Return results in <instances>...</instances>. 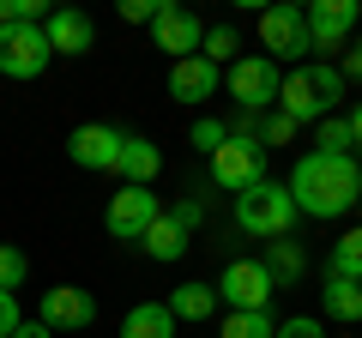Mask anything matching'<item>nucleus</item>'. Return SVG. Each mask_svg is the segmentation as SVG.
<instances>
[{"mask_svg":"<svg viewBox=\"0 0 362 338\" xmlns=\"http://www.w3.org/2000/svg\"><path fill=\"white\" fill-rule=\"evenodd\" d=\"M284 187H290V199H296L302 218L332 223V218H344V211H356L362 169H356V157H320V151H308V157H296V169H290Z\"/></svg>","mask_w":362,"mask_h":338,"instance_id":"1","label":"nucleus"},{"mask_svg":"<svg viewBox=\"0 0 362 338\" xmlns=\"http://www.w3.org/2000/svg\"><path fill=\"white\" fill-rule=\"evenodd\" d=\"M296 199H290V187L284 182H254L247 194H235V206H230V223L242 235H259V242H284L290 230H296Z\"/></svg>","mask_w":362,"mask_h":338,"instance_id":"2","label":"nucleus"},{"mask_svg":"<svg viewBox=\"0 0 362 338\" xmlns=\"http://www.w3.org/2000/svg\"><path fill=\"white\" fill-rule=\"evenodd\" d=\"M206 182L223 187V194H247L254 182H266V145H254V139H223L218 151L206 157Z\"/></svg>","mask_w":362,"mask_h":338,"instance_id":"3","label":"nucleus"},{"mask_svg":"<svg viewBox=\"0 0 362 338\" xmlns=\"http://www.w3.org/2000/svg\"><path fill=\"white\" fill-rule=\"evenodd\" d=\"M278 85H284V73H278L272 54H235L230 61V97H235V109H247V115L278 109Z\"/></svg>","mask_w":362,"mask_h":338,"instance_id":"4","label":"nucleus"},{"mask_svg":"<svg viewBox=\"0 0 362 338\" xmlns=\"http://www.w3.org/2000/svg\"><path fill=\"white\" fill-rule=\"evenodd\" d=\"M54 61L49 37H42V25H6L0 30V73L6 78H42Z\"/></svg>","mask_w":362,"mask_h":338,"instance_id":"5","label":"nucleus"},{"mask_svg":"<svg viewBox=\"0 0 362 338\" xmlns=\"http://www.w3.org/2000/svg\"><path fill=\"white\" fill-rule=\"evenodd\" d=\"M151 42L169 54V61H187V54H199V49H206V25H199V13H187L181 0H157Z\"/></svg>","mask_w":362,"mask_h":338,"instance_id":"6","label":"nucleus"},{"mask_svg":"<svg viewBox=\"0 0 362 338\" xmlns=\"http://www.w3.org/2000/svg\"><path fill=\"white\" fill-rule=\"evenodd\" d=\"M121 145H127V133H121V127H109V121H85V127H73V139H66V157H73L78 169L115 175Z\"/></svg>","mask_w":362,"mask_h":338,"instance_id":"7","label":"nucleus"},{"mask_svg":"<svg viewBox=\"0 0 362 338\" xmlns=\"http://www.w3.org/2000/svg\"><path fill=\"white\" fill-rule=\"evenodd\" d=\"M157 218H163V199H157L151 187H121V194L109 199V211H103V223H109L115 242H139Z\"/></svg>","mask_w":362,"mask_h":338,"instance_id":"8","label":"nucleus"},{"mask_svg":"<svg viewBox=\"0 0 362 338\" xmlns=\"http://www.w3.org/2000/svg\"><path fill=\"white\" fill-rule=\"evenodd\" d=\"M259 42L272 49V61H302L314 49L308 42V13L302 6H266L259 13Z\"/></svg>","mask_w":362,"mask_h":338,"instance_id":"9","label":"nucleus"},{"mask_svg":"<svg viewBox=\"0 0 362 338\" xmlns=\"http://www.w3.org/2000/svg\"><path fill=\"white\" fill-rule=\"evenodd\" d=\"M272 290H278V284H272V272H266L259 260H230V266L218 272V302H230V308L259 314V308L272 302Z\"/></svg>","mask_w":362,"mask_h":338,"instance_id":"10","label":"nucleus"},{"mask_svg":"<svg viewBox=\"0 0 362 338\" xmlns=\"http://www.w3.org/2000/svg\"><path fill=\"white\" fill-rule=\"evenodd\" d=\"M37 320L49 326V332H85V326L97 320V296L78 290V284H54V290H42Z\"/></svg>","mask_w":362,"mask_h":338,"instance_id":"11","label":"nucleus"},{"mask_svg":"<svg viewBox=\"0 0 362 338\" xmlns=\"http://www.w3.org/2000/svg\"><path fill=\"white\" fill-rule=\"evenodd\" d=\"M356 25H362V0H314L308 6V42L326 49V54L344 49Z\"/></svg>","mask_w":362,"mask_h":338,"instance_id":"12","label":"nucleus"},{"mask_svg":"<svg viewBox=\"0 0 362 338\" xmlns=\"http://www.w3.org/2000/svg\"><path fill=\"white\" fill-rule=\"evenodd\" d=\"M218 85H223V66H211L206 54L169 61V97L175 103H206V97H218Z\"/></svg>","mask_w":362,"mask_h":338,"instance_id":"13","label":"nucleus"},{"mask_svg":"<svg viewBox=\"0 0 362 338\" xmlns=\"http://www.w3.org/2000/svg\"><path fill=\"white\" fill-rule=\"evenodd\" d=\"M42 37H49L54 54H90V42H97V25H90L78 6H54L49 18H42Z\"/></svg>","mask_w":362,"mask_h":338,"instance_id":"14","label":"nucleus"},{"mask_svg":"<svg viewBox=\"0 0 362 338\" xmlns=\"http://www.w3.org/2000/svg\"><path fill=\"white\" fill-rule=\"evenodd\" d=\"M115 175H121V187H151L157 175H163V151H157V145L145 139V133H127Z\"/></svg>","mask_w":362,"mask_h":338,"instance_id":"15","label":"nucleus"},{"mask_svg":"<svg viewBox=\"0 0 362 338\" xmlns=\"http://www.w3.org/2000/svg\"><path fill=\"white\" fill-rule=\"evenodd\" d=\"M278 109H284L290 121H326V103L314 97V85H308V66L302 73H284V85H278Z\"/></svg>","mask_w":362,"mask_h":338,"instance_id":"16","label":"nucleus"},{"mask_svg":"<svg viewBox=\"0 0 362 338\" xmlns=\"http://www.w3.org/2000/svg\"><path fill=\"white\" fill-rule=\"evenodd\" d=\"M121 338H175V314H169V302H133L127 320H121Z\"/></svg>","mask_w":362,"mask_h":338,"instance_id":"17","label":"nucleus"},{"mask_svg":"<svg viewBox=\"0 0 362 338\" xmlns=\"http://www.w3.org/2000/svg\"><path fill=\"white\" fill-rule=\"evenodd\" d=\"M320 296H326V320H338V326H356L362 320V284H356V278H332V272H326Z\"/></svg>","mask_w":362,"mask_h":338,"instance_id":"18","label":"nucleus"},{"mask_svg":"<svg viewBox=\"0 0 362 338\" xmlns=\"http://www.w3.org/2000/svg\"><path fill=\"white\" fill-rule=\"evenodd\" d=\"M139 247H145V254H151L157 266H175V260H181V247H187V230H181V223H175V218H169V211H163V218H157L151 230L139 235Z\"/></svg>","mask_w":362,"mask_h":338,"instance_id":"19","label":"nucleus"},{"mask_svg":"<svg viewBox=\"0 0 362 338\" xmlns=\"http://www.w3.org/2000/svg\"><path fill=\"white\" fill-rule=\"evenodd\" d=\"M259 266L272 272V284L284 290V284H296V278L308 272V254H302V242H290V235H284V242H266V260H259Z\"/></svg>","mask_w":362,"mask_h":338,"instance_id":"20","label":"nucleus"},{"mask_svg":"<svg viewBox=\"0 0 362 338\" xmlns=\"http://www.w3.org/2000/svg\"><path fill=\"white\" fill-rule=\"evenodd\" d=\"M169 314L175 320H211L218 314V284H181L169 296Z\"/></svg>","mask_w":362,"mask_h":338,"instance_id":"21","label":"nucleus"},{"mask_svg":"<svg viewBox=\"0 0 362 338\" xmlns=\"http://www.w3.org/2000/svg\"><path fill=\"white\" fill-rule=\"evenodd\" d=\"M223 338H278V320H272L266 308H259V314L230 308V314H223Z\"/></svg>","mask_w":362,"mask_h":338,"instance_id":"22","label":"nucleus"},{"mask_svg":"<svg viewBox=\"0 0 362 338\" xmlns=\"http://www.w3.org/2000/svg\"><path fill=\"white\" fill-rule=\"evenodd\" d=\"M332 278H356L362 284V223L350 235H338V247H332Z\"/></svg>","mask_w":362,"mask_h":338,"instance_id":"23","label":"nucleus"},{"mask_svg":"<svg viewBox=\"0 0 362 338\" xmlns=\"http://www.w3.org/2000/svg\"><path fill=\"white\" fill-rule=\"evenodd\" d=\"M350 151H356L350 121H344V115H326V121H320V157H350Z\"/></svg>","mask_w":362,"mask_h":338,"instance_id":"24","label":"nucleus"},{"mask_svg":"<svg viewBox=\"0 0 362 338\" xmlns=\"http://www.w3.org/2000/svg\"><path fill=\"white\" fill-rule=\"evenodd\" d=\"M308 85H314V97L326 103V115H332V103L344 97V73H338L332 61H320V66H308Z\"/></svg>","mask_w":362,"mask_h":338,"instance_id":"25","label":"nucleus"},{"mask_svg":"<svg viewBox=\"0 0 362 338\" xmlns=\"http://www.w3.org/2000/svg\"><path fill=\"white\" fill-rule=\"evenodd\" d=\"M25 278H30V260H25V247H6L0 242V290H25Z\"/></svg>","mask_w":362,"mask_h":338,"instance_id":"26","label":"nucleus"},{"mask_svg":"<svg viewBox=\"0 0 362 338\" xmlns=\"http://www.w3.org/2000/svg\"><path fill=\"white\" fill-rule=\"evenodd\" d=\"M235 49H242V37H235V25H218V30H206V61L211 66H223V61H235Z\"/></svg>","mask_w":362,"mask_h":338,"instance_id":"27","label":"nucleus"},{"mask_svg":"<svg viewBox=\"0 0 362 338\" xmlns=\"http://www.w3.org/2000/svg\"><path fill=\"white\" fill-rule=\"evenodd\" d=\"M223 139H230V127H223V121H211V115H199V121H194V133H187V145H194V151H206V157L218 151Z\"/></svg>","mask_w":362,"mask_h":338,"instance_id":"28","label":"nucleus"},{"mask_svg":"<svg viewBox=\"0 0 362 338\" xmlns=\"http://www.w3.org/2000/svg\"><path fill=\"white\" fill-rule=\"evenodd\" d=\"M296 139V121L284 115V109H272L266 121H259V145H290Z\"/></svg>","mask_w":362,"mask_h":338,"instance_id":"29","label":"nucleus"},{"mask_svg":"<svg viewBox=\"0 0 362 338\" xmlns=\"http://www.w3.org/2000/svg\"><path fill=\"white\" fill-rule=\"evenodd\" d=\"M278 338H326V326L314 314H290V320H278Z\"/></svg>","mask_w":362,"mask_h":338,"instance_id":"30","label":"nucleus"},{"mask_svg":"<svg viewBox=\"0 0 362 338\" xmlns=\"http://www.w3.org/2000/svg\"><path fill=\"white\" fill-rule=\"evenodd\" d=\"M169 218H175V223H181V230L194 235V223H199V218H206V199H199V194H194V199H175V206H169Z\"/></svg>","mask_w":362,"mask_h":338,"instance_id":"31","label":"nucleus"},{"mask_svg":"<svg viewBox=\"0 0 362 338\" xmlns=\"http://www.w3.org/2000/svg\"><path fill=\"white\" fill-rule=\"evenodd\" d=\"M18 326H25V314H18V296H13V290H0V338H13Z\"/></svg>","mask_w":362,"mask_h":338,"instance_id":"32","label":"nucleus"},{"mask_svg":"<svg viewBox=\"0 0 362 338\" xmlns=\"http://www.w3.org/2000/svg\"><path fill=\"white\" fill-rule=\"evenodd\" d=\"M115 13L127 18V25H151V18H157V0H121Z\"/></svg>","mask_w":362,"mask_h":338,"instance_id":"33","label":"nucleus"},{"mask_svg":"<svg viewBox=\"0 0 362 338\" xmlns=\"http://www.w3.org/2000/svg\"><path fill=\"white\" fill-rule=\"evenodd\" d=\"M338 73H344V85H350V78H362V42H356V49H344V61H338Z\"/></svg>","mask_w":362,"mask_h":338,"instance_id":"34","label":"nucleus"},{"mask_svg":"<svg viewBox=\"0 0 362 338\" xmlns=\"http://www.w3.org/2000/svg\"><path fill=\"white\" fill-rule=\"evenodd\" d=\"M13 338H54V332H49V326H42V320H25V326H18Z\"/></svg>","mask_w":362,"mask_h":338,"instance_id":"35","label":"nucleus"},{"mask_svg":"<svg viewBox=\"0 0 362 338\" xmlns=\"http://www.w3.org/2000/svg\"><path fill=\"white\" fill-rule=\"evenodd\" d=\"M344 121H350V139H356V145H362V97H356V109H350V115H344Z\"/></svg>","mask_w":362,"mask_h":338,"instance_id":"36","label":"nucleus"},{"mask_svg":"<svg viewBox=\"0 0 362 338\" xmlns=\"http://www.w3.org/2000/svg\"><path fill=\"white\" fill-rule=\"evenodd\" d=\"M356 211H362V199H356Z\"/></svg>","mask_w":362,"mask_h":338,"instance_id":"37","label":"nucleus"}]
</instances>
